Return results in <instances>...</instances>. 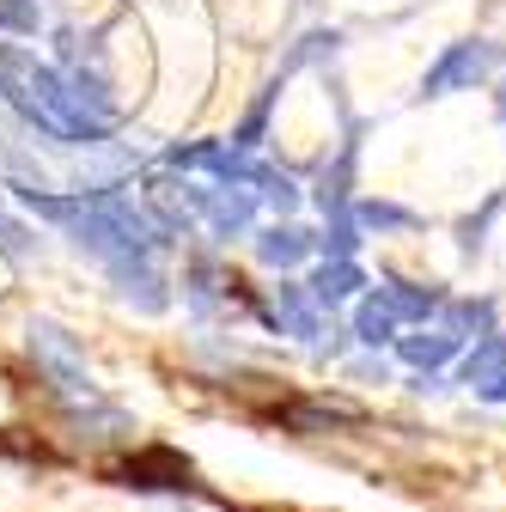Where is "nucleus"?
I'll return each instance as SVG.
<instances>
[{"instance_id":"f257e3e1","label":"nucleus","mask_w":506,"mask_h":512,"mask_svg":"<svg viewBox=\"0 0 506 512\" xmlns=\"http://www.w3.org/2000/svg\"><path fill=\"white\" fill-rule=\"evenodd\" d=\"M122 482L129 488H189V464L171 452H141L135 464H122Z\"/></svg>"}]
</instances>
